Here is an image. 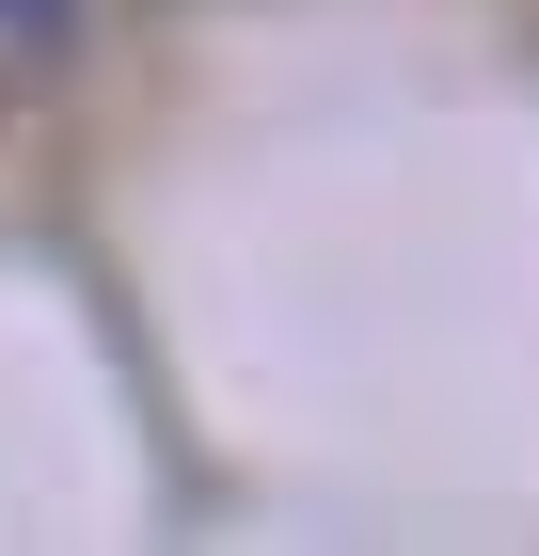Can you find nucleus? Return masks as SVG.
<instances>
[{"label":"nucleus","mask_w":539,"mask_h":556,"mask_svg":"<svg viewBox=\"0 0 539 556\" xmlns=\"http://www.w3.org/2000/svg\"><path fill=\"white\" fill-rule=\"evenodd\" d=\"M0 33H16V48H48V33H64V0H0Z\"/></svg>","instance_id":"nucleus-1"}]
</instances>
